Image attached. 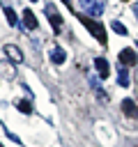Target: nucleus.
Here are the masks:
<instances>
[{
  "instance_id": "19",
  "label": "nucleus",
  "mask_w": 138,
  "mask_h": 147,
  "mask_svg": "<svg viewBox=\"0 0 138 147\" xmlns=\"http://www.w3.org/2000/svg\"><path fill=\"white\" fill-rule=\"evenodd\" d=\"M32 2H34V0H32Z\"/></svg>"
},
{
  "instance_id": "15",
  "label": "nucleus",
  "mask_w": 138,
  "mask_h": 147,
  "mask_svg": "<svg viewBox=\"0 0 138 147\" xmlns=\"http://www.w3.org/2000/svg\"><path fill=\"white\" fill-rule=\"evenodd\" d=\"M110 28H113V30H115L117 34H126V28H124V25H122L120 21H113V23H110Z\"/></svg>"
},
{
  "instance_id": "12",
  "label": "nucleus",
  "mask_w": 138,
  "mask_h": 147,
  "mask_svg": "<svg viewBox=\"0 0 138 147\" xmlns=\"http://www.w3.org/2000/svg\"><path fill=\"white\" fill-rule=\"evenodd\" d=\"M117 85L129 87V71H126V67H120V71H117Z\"/></svg>"
},
{
  "instance_id": "9",
  "label": "nucleus",
  "mask_w": 138,
  "mask_h": 147,
  "mask_svg": "<svg viewBox=\"0 0 138 147\" xmlns=\"http://www.w3.org/2000/svg\"><path fill=\"white\" fill-rule=\"evenodd\" d=\"M64 60H67V53H64V48H62V46H55V48L51 51V62H53V64H62Z\"/></svg>"
},
{
  "instance_id": "5",
  "label": "nucleus",
  "mask_w": 138,
  "mask_h": 147,
  "mask_svg": "<svg viewBox=\"0 0 138 147\" xmlns=\"http://www.w3.org/2000/svg\"><path fill=\"white\" fill-rule=\"evenodd\" d=\"M94 69H97V76H99L101 80L110 76V67H108V62H106L103 57H94Z\"/></svg>"
},
{
  "instance_id": "18",
  "label": "nucleus",
  "mask_w": 138,
  "mask_h": 147,
  "mask_svg": "<svg viewBox=\"0 0 138 147\" xmlns=\"http://www.w3.org/2000/svg\"><path fill=\"white\" fill-rule=\"evenodd\" d=\"M64 5H67V7H69V9H71V0H64Z\"/></svg>"
},
{
  "instance_id": "17",
  "label": "nucleus",
  "mask_w": 138,
  "mask_h": 147,
  "mask_svg": "<svg viewBox=\"0 0 138 147\" xmlns=\"http://www.w3.org/2000/svg\"><path fill=\"white\" fill-rule=\"evenodd\" d=\"M133 14H136V16H138V2H136V5H133Z\"/></svg>"
},
{
  "instance_id": "2",
  "label": "nucleus",
  "mask_w": 138,
  "mask_h": 147,
  "mask_svg": "<svg viewBox=\"0 0 138 147\" xmlns=\"http://www.w3.org/2000/svg\"><path fill=\"white\" fill-rule=\"evenodd\" d=\"M44 11H46V16H48V23H51L53 32H55V34H60L64 25H62V16H60V11L55 9V5H53V2H46Z\"/></svg>"
},
{
  "instance_id": "6",
  "label": "nucleus",
  "mask_w": 138,
  "mask_h": 147,
  "mask_svg": "<svg viewBox=\"0 0 138 147\" xmlns=\"http://www.w3.org/2000/svg\"><path fill=\"white\" fill-rule=\"evenodd\" d=\"M21 21H23V28H25V30H37V25H39V23H37V16H34L30 9H25V11H23Z\"/></svg>"
},
{
  "instance_id": "13",
  "label": "nucleus",
  "mask_w": 138,
  "mask_h": 147,
  "mask_svg": "<svg viewBox=\"0 0 138 147\" xmlns=\"http://www.w3.org/2000/svg\"><path fill=\"white\" fill-rule=\"evenodd\" d=\"M103 9H106V5H103V0H97V2L92 5V9H90L87 14H90V16H101V14H103Z\"/></svg>"
},
{
  "instance_id": "11",
  "label": "nucleus",
  "mask_w": 138,
  "mask_h": 147,
  "mask_svg": "<svg viewBox=\"0 0 138 147\" xmlns=\"http://www.w3.org/2000/svg\"><path fill=\"white\" fill-rule=\"evenodd\" d=\"M0 71H2V78H9V80H12V78H14V74H16V71H14V67L9 64V60L0 62Z\"/></svg>"
},
{
  "instance_id": "3",
  "label": "nucleus",
  "mask_w": 138,
  "mask_h": 147,
  "mask_svg": "<svg viewBox=\"0 0 138 147\" xmlns=\"http://www.w3.org/2000/svg\"><path fill=\"white\" fill-rule=\"evenodd\" d=\"M117 60H120L122 67H136V64H138V55H136L133 48H122V51L117 53Z\"/></svg>"
},
{
  "instance_id": "10",
  "label": "nucleus",
  "mask_w": 138,
  "mask_h": 147,
  "mask_svg": "<svg viewBox=\"0 0 138 147\" xmlns=\"http://www.w3.org/2000/svg\"><path fill=\"white\" fill-rule=\"evenodd\" d=\"M2 11H5V16H7V23H9V25H16V23H18V18H16V11H14L9 5H5V2H2Z\"/></svg>"
},
{
  "instance_id": "8",
  "label": "nucleus",
  "mask_w": 138,
  "mask_h": 147,
  "mask_svg": "<svg viewBox=\"0 0 138 147\" xmlns=\"http://www.w3.org/2000/svg\"><path fill=\"white\" fill-rule=\"evenodd\" d=\"M90 85H92V90H94L97 99L106 103V101H108V94H106V90H103V87H99V83H97V76H90Z\"/></svg>"
},
{
  "instance_id": "4",
  "label": "nucleus",
  "mask_w": 138,
  "mask_h": 147,
  "mask_svg": "<svg viewBox=\"0 0 138 147\" xmlns=\"http://www.w3.org/2000/svg\"><path fill=\"white\" fill-rule=\"evenodd\" d=\"M2 51H5L7 60H12L14 64H21V62H23V51H21L16 44H5V46H2Z\"/></svg>"
},
{
  "instance_id": "16",
  "label": "nucleus",
  "mask_w": 138,
  "mask_h": 147,
  "mask_svg": "<svg viewBox=\"0 0 138 147\" xmlns=\"http://www.w3.org/2000/svg\"><path fill=\"white\" fill-rule=\"evenodd\" d=\"M94 2H97V0H80V7H83V11H90Z\"/></svg>"
},
{
  "instance_id": "14",
  "label": "nucleus",
  "mask_w": 138,
  "mask_h": 147,
  "mask_svg": "<svg viewBox=\"0 0 138 147\" xmlns=\"http://www.w3.org/2000/svg\"><path fill=\"white\" fill-rule=\"evenodd\" d=\"M16 108H18L23 115H30V113H32V103H30V101H16Z\"/></svg>"
},
{
  "instance_id": "7",
  "label": "nucleus",
  "mask_w": 138,
  "mask_h": 147,
  "mask_svg": "<svg viewBox=\"0 0 138 147\" xmlns=\"http://www.w3.org/2000/svg\"><path fill=\"white\" fill-rule=\"evenodd\" d=\"M122 110L126 117H138V106L133 99H122Z\"/></svg>"
},
{
  "instance_id": "1",
  "label": "nucleus",
  "mask_w": 138,
  "mask_h": 147,
  "mask_svg": "<svg viewBox=\"0 0 138 147\" xmlns=\"http://www.w3.org/2000/svg\"><path fill=\"white\" fill-rule=\"evenodd\" d=\"M80 23L87 28V32L101 44V46H106L108 44V39H106V28L99 23V21H94V18H87V16H80Z\"/></svg>"
}]
</instances>
